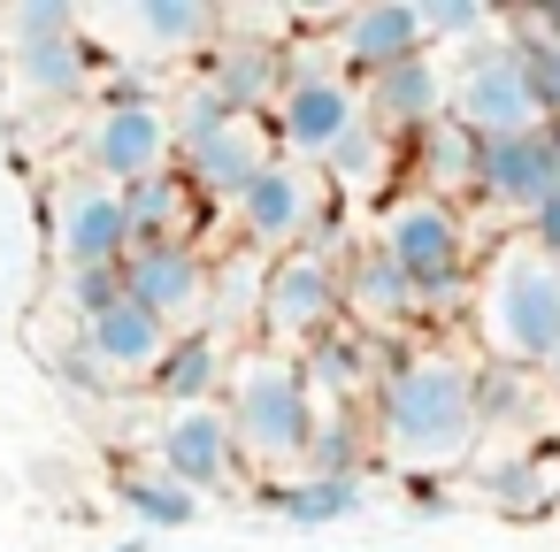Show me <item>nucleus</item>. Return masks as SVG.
Segmentation results:
<instances>
[{"instance_id":"cd10ccee","label":"nucleus","mask_w":560,"mask_h":552,"mask_svg":"<svg viewBox=\"0 0 560 552\" xmlns=\"http://www.w3.org/2000/svg\"><path fill=\"white\" fill-rule=\"evenodd\" d=\"M315 475H353L361 468V437L346 430V422H315V437H307V453H300Z\"/></svg>"},{"instance_id":"a878e982","label":"nucleus","mask_w":560,"mask_h":552,"mask_svg":"<svg viewBox=\"0 0 560 552\" xmlns=\"http://www.w3.org/2000/svg\"><path fill=\"white\" fill-rule=\"evenodd\" d=\"M422 139H430V185H476V139H468L460 124L438 116Z\"/></svg>"},{"instance_id":"7ed1b4c3","label":"nucleus","mask_w":560,"mask_h":552,"mask_svg":"<svg viewBox=\"0 0 560 552\" xmlns=\"http://www.w3.org/2000/svg\"><path fill=\"white\" fill-rule=\"evenodd\" d=\"M223 422H231V437H238V453H246V460H261V468L300 460V453H307V437H315L307 376H300L292 361L254 353V361L231 376V407H223Z\"/></svg>"},{"instance_id":"ddd939ff","label":"nucleus","mask_w":560,"mask_h":552,"mask_svg":"<svg viewBox=\"0 0 560 552\" xmlns=\"http://www.w3.org/2000/svg\"><path fill=\"white\" fill-rule=\"evenodd\" d=\"M154 445H162V475L185 483V491H208V483H223L238 468V437H231V422H223L215 399L208 407H170V422H162Z\"/></svg>"},{"instance_id":"39448f33","label":"nucleus","mask_w":560,"mask_h":552,"mask_svg":"<svg viewBox=\"0 0 560 552\" xmlns=\"http://www.w3.org/2000/svg\"><path fill=\"white\" fill-rule=\"evenodd\" d=\"M376 254L407 277V292L415 300H430V292H453L460 284V261H468V231H460V215L445 208V200H399V208H384V238H376Z\"/></svg>"},{"instance_id":"423d86ee","label":"nucleus","mask_w":560,"mask_h":552,"mask_svg":"<svg viewBox=\"0 0 560 552\" xmlns=\"http://www.w3.org/2000/svg\"><path fill=\"white\" fill-rule=\"evenodd\" d=\"M170 154H177V139H170V116L154 101H108L85 124V177H101L116 192L154 177V169H170Z\"/></svg>"},{"instance_id":"aec40b11","label":"nucleus","mask_w":560,"mask_h":552,"mask_svg":"<svg viewBox=\"0 0 560 552\" xmlns=\"http://www.w3.org/2000/svg\"><path fill=\"white\" fill-rule=\"evenodd\" d=\"M284 521H300V529H323V521H346V514H361V475H307V483H269L261 491Z\"/></svg>"},{"instance_id":"0eeeda50","label":"nucleus","mask_w":560,"mask_h":552,"mask_svg":"<svg viewBox=\"0 0 560 552\" xmlns=\"http://www.w3.org/2000/svg\"><path fill=\"white\" fill-rule=\"evenodd\" d=\"M55 254L62 269H116L131 254V223H124V192L101 177H70L55 185Z\"/></svg>"},{"instance_id":"7c9ffc66","label":"nucleus","mask_w":560,"mask_h":552,"mask_svg":"<svg viewBox=\"0 0 560 552\" xmlns=\"http://www.w3.org/2000/svg\"><path fill=\"white\" fill-rule=\"evenodd\" d=\"M529 231H537V246H529V254H545V261L560 269V192H552V200L529 215Z\"/></svg>"},{"instance_id":"9d476101","label":"nucleus","mask_w":560,"mask_h":552,"mask_svg":"<svg viewBox=\"0 0 560 552\" xmlns=\"http://www.w3.org/2000/svg\"><path fill=\"white\" fill-rule=\"evenodd\" d=\"M116 277H124V300H139L162 322H177L208 300V261L192 254V238H139L116 261Z\"/></svg>"},{"instance_id":"2f4dec72","label":"nucleus","mask_w":560,"mask_h":552,"mask_svg":"<svg viewBox=\"0 0 560 552\" xmlns=\"http://www.w3.org/2000/svg\"><path fill=\"white\" fill-rule=\"evenodd\" d=\"M552 384H560V353H552Z\"/></svg>"},{"instance_id":"6ab92c4d","label":"nucleus","mask_w":560,"mask_h":552,"mask_svg":"<svg viewBox=\"0 0 560 552\" xmlns=\"http://www.w3.org/2000/svg\"><path fill=\"white\" fill-rule=\"evenodd\" d=\"M338 307H353V322H369V330H392V322H407L415 292H407V277L369 246V254H361V269H353V277H338Z\"/></svg>"},{"instance_id":"f03ea898","label":"nucleus","mask_w":560,"mask_h":552,"mask_svg":"<svg viewBox=\"0 0 560 552\" xmlns=\"http://www.w3.org/2000/svg\"><path fill=\"white\" fill-rule=\"evenodd\" d=\"M491 353L506 368H529V361H552L560 353V269L545 254H499L491 277H483V307H476Z\"/></svg>"},{"instance_id":"bb28decb","label":"nucleus","mask_w":560,"mask_h":552,"mask_svg":"<svg viewBox=\"0 0 560 552\" xmlns=\"http://www.w3.org/2000/svg\"><path fill=\"white\" fill-rule=\"evenodd\" d=\"M9 47H47V39H78V16L62 9V0H24V9H9Z\"/></svg>"},{"instance_id":"20e7f679","label":"nucleus","mask_w":560,"mask_h":552,"mask_svg":"<svg viewBox=\"0 0 560 552\" xmlns=\"http://www.w3.org/2000/svg\"><path fill=\"white\" fill-rule=\"evenodd\" d=\"M445 101H453V116H460V131H468L476 146H483V139H522V131L545 124V101H537V78H529L522 47L476 55V62L445 85Z\"/></svg>"},{"instance_id":"f3484780","label":"nucleus","mask_w":560,"mask_h":552,"mask_svg":"<svg viewBox=\"0 0 560 552\" xmlns=\"http://www.w3.org/2000/svg\"><path fill=\"white\" fill-rule=\"evenodd\" d=\"M261 131L246 124V116H231L223 131H208L200 146H185V185L200 192V200H238L254 177H261Z\"/></svg>"},{"instance_id":"393cba45","label":"nucleus","mask_w":560,"mask_h":552,"mask_svg":"<svg viewBox=\"0 0 560 552\" xmlns=\"http://www.w3.org/2000/svg\"><path fill=\"white\" fill-rule=\"evenodd\" d=\"M131 24L154 47H200V39H215V16L200 9V0H139Z\"/></svg>"},{"instance_id":"c756f323","label":"nucleus","mask_w":560,"mask_h":552,"mask_svg":"<svg viewBox=\"0 0 560 552\" xmlns=\"http://www.w3.org/2000/svg\"><path fill=\"white\" fill-rule=\"evenodd\" d=\"M116 300H124V277H116V269H70V307H78L85 322H93L101 307H116Z\"/></svg>"},{"instance_id":"2eb2a0df","label":"nucleus","mask_w":560,"mask_h":552,"mask_svg":"<svg viewBox=\"0 0 560 552\" xmlns=\"http://www.w3.org/2000/svg\"><path fill=\"white\" fill-rule=\"evenodd\" d=\"M231 208H238V223H246L254 246H292V238L315 223V185H307L292 162H261V177H254Z\"/></svg>"},{"instance_id":"4be33fe9","label":"nucleus","mask_w":560,"mask_h":552,"mask_svg":"<svg viewBox=\"0 0 560 552\" xmlns=\"http://www.w3.org/2000/svg\"><path fill=\"white\" fill-rule=\"evenodd\" d=\"M208 93H215L231 116L261 108V101L277 93V55H269V47H223V55L208 62Z\"/></svg>"},{"instance_id":"f257e3e1","label":"nucleus","mask_w":560,"mask_h":552,"mask_svg":"<svg viewBox=\"0 0 560 552\" xmlns=\"http://www.w3.org/2000/svg\"><path fill=\"white\" fill-rule=\"evenodd\" d=\"M468 361L453 353H415L376 384V437L384 453H399L407 468H445L476 445V391H468Z\"/></svg>"},{"instance_id":"dca6fc26","label":"nucleus","mask_w":560,"mask_h":552,"mask_svg":"<svg viewBox=\"0 0 560 552\" xmlns=\"http://www.w3.org/2000/svg\"><path fill=\"white\" fill-rule=\"evenodd\" d=\"M338 55H346V70H361V78H376V70H392V62L422 55L415 0H369V9L338 16Z\"/></svg>"},{"instance_id":"b1692460","label":"nucleus","mask_w":560,"mask_h":552,"mask_svg":"<svg viewBox=\"0 0 560 552\" xmlns=\"http://www.w3.org/2000/svg\"><path fill=\"white\" fill-rule=\"evenodd\" d=\"M116 491H124V506H131V514H139L147 529H185V521L200 514V498H192L185 483H170L162 468H131V475H124Z\"/></svg>"},{"instance_id":"a211bd4d","label":"nucleus","mask_w":560,"mask_h":552,"mask_svg":"<svg viewBox=\"0 0 560 552\" xmlns=\"http://www.w3.org/2000/svg\"><path fill=\"white\" fill-rule=\"evenodd\" d=\"M192 185L177 169H154L139 185H124V223H131V246L139 238H185V215H192Z\"/></svg>"},{"instance_id":"6e6552de","label":"nucleus","mask_w":560,"mask_h":552,"mask_svg":"<svg viewBox=\"0 0 560 552\" xmlns=\"http://www.w3.org/2000/svg\"><path fill=\"white\" fill-rule=\"evenodd\" d=\"M353 131H361V101H353L346 78L300 70V78L277 93V139H284L292 154H323V162H330Z\"/></svg>"},{"instance_id":"9b49d317","label":"nucleus","mask_w":560,"mask_h":552,"mask_svg":"<svg viewBox=\"0 0 560 552\" xmlns=\"http://www.w3.org/2000/svg\"><path fill=\"white\" fill-rule=\"evenodd\" d=\"M476 192L514 208V215H537L552 192H560V162L545 146V124L522 131V139H483L476 146Z\"/></svg>"},{"instance_id":"4468645a","label":"nucleus","mask_w":560,"mask_h":552,"mask_svg":"<svg viewBox=\"0 0 560 552\" xmlns=\"http://www.w3.org/2000/svg\"><path fill=\"white\" fill-rule=\"evenodd\" d=\"M445 116V70L430 62V55H407V62H392V70H376L369 78V131H430Z\"/></svg>"},{"instance_id":"412c9836","label":"nucleus","mask_w":560,"mask_h":552,"mask_svg":"<svg viewBox=\"0 0 560 552\" xmlns=\"http://www.w3.org/2000/svg\"><path fill=\"white\" fill-rule=\"evenodd\" d=\"M215 376H223V353H215V338H170V353H162V368H154L147 384H154L170 407H208Z\"/></svg>"},{"instance_id":"5701e85b","label":"nucleus","mask_w":560,"mask_h":552,"mask_svg":"<svg viewBox=\"0 0 560 552\" xmlns=\"http://www.w3.org/2000/svg\"><path fill=\"white\" fill-rule=\"evenodd\" d=\"M85 47L78 39H47V47H16V78H24V93H39V101H70V93H85Z\"/></svg>"},{"instance_id":"473e14b6","label":"nucleus","mask_w":560,"mask_h":552,"mask_svg":"<svg viewBox=\"0 0 560 552\" xmlns=\"http://www.w3.org/2000/svg\"><path fill=\"white\" fill-rule=\"evenodd\" d=\"M124 552H139V544H124Z\"/></svg>"},{"instance_id":"1a4fd4ad","label":"nucleus","mask_w":560,"mask_h":552,"mask_svg":"<svg viewBox=\"0 0 560 552\" xmlns=\"http://www.w3.org/2000/svg\"><path fill=\"white\" fill-rule=\"evenodd\" d=\"M338 315V269L315 246H292L269 277H261V322L269 338H323Z\"/></svg>"},{"instance_id":"c85d7f7f","label":"nucleus","mask_w":560,"mask_h":552,"mask_svg":"<svg viewBox=\"0 0 560 552\" xmlns=\"http://www.w3.org/2000/svg\"><path fill=\"white\" fill-rule=\"evenodd\" d=\"M422 39H476V32H491V16L476 9V0H422Z\"/></svg>"},{"instance_id":"f8f14e48","label":"nucleus","mask_w":560,"mask_h":552,"mask_svg":"<svg viewBox=\"0 0 560 552\" xmlns=\"http://www.w3.org/2000/svg\"><path fill=\"white\" fill-rule=\"evenodd\" d=\"M162 353H170V322L147 315L139 300H116V307H101V315L85 322V368H93V376L139 384V376L162 368Z\"/></svg>"}]
</instances>
